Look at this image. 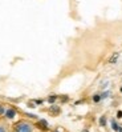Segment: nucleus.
Returning a JSON list of instances; mask_svg holds the SVG:
<instances>
[{
	"label": "nucleus",
	"instance_id": "f257e3e1",
	"mask_svg": "<svg viewBox=\"0 0 122 132\" xmlns=\"http://www.w3.org/2000/svg\"><path fill=\"white\" fill-rule=\"evenodd\" d=\"M13 129H15V132H33V126L29 121L21 120L15 124Z\"/></svg>",
	"mask_w": 122,
	"mask_h": 132
},
{
	"label": "nucleus",
	"instance_id": "4468645a",
	"mask_svg": "<svg viewBox=\"0 0 122 132\" xmlns=\"http://www.w3.org/2000/svg\"><path fill=\"white\" fill-rule=\"evenodd\" d=\"M25 116H28L30 119H37V115H35V113H25Z\"/></svg>",
	"mask_w": 122,
	"mask_h": 132
},
{
	"label": "nucleus",
	"instance_id": "a211bd4d",
	"mask_svg": "<svg viewBox=\"0 0 122 132\" xmlns=\"http://www.w3.org/2000/svg\"><path fill=\"white\" fill-rule=\"evenodd\" d=\"M117 119H122V111H118L117 112Z\"/></svg>",
	"mask_w": 122,
	"mask_h": 132
},
{
	"label": "nucleus",
	"instance_id": "2eb2a0df",
	"mask_svg": "<svg viewBox=\"0 0 122 132\" xmlns=\"http://www.w3.org/2000/svg\"><path fill=\"white\" fill-rule=\"evenodd\" d=\"M68 100H69V96H61V102H63V103L68 102Z\"/></svg>",
	"mask_w": 122,
	"mask_h": 132
},
{
	"label": "nucleus",
	"instance_id": "9b49d317",
	"mask_svg": "<svg viewBox=\"0 0 122 132\" xmlns=\"http://www.w3.org/2000/svg\"><path fill=\"white\" fill-rule=\"evenodd\" d=\"M32 102H33L36 105H40V104L44 103V100H43V99H35V100H32Z\"/></svg>",
	"mask_w": 122,
	"mask_h": 132
},
{
	"label": "nucleus",
	"instance_id": "f8f14e48",
	"mask_svg": "<svg viewBox=\"0 0 122 132\" xmlns=\"http://www.w3.org/2000/svg\"><path fill=\"white\" fill-rule=\"evenodd\" d=\"M108 85H109V81H108V80H104V81H101V88H102V89H105L106 87H108Z\"/></svg>",
	"mask_w": 122,
	"mask_h": 132
},
{
	"label": "nucleus",
	"instance_id": "39448f33",
	"mask_svg": "<svg viewBox=\"0 0 122 132\" xmlns=\"http://www.w3.org/2000/svg\"><path fill=\"white\" fill-rule=\"evenodd\" d=\"M58 97H60L58 95H56V94H52V95H49V96H48L47 102H48L49 104H55V103L57 102V99H58Z\"/></svg>",
	"mask_w": 122,
	"mask_h": 132
},
{
	"label": "nucleus",
	"instance_id": "ddd939ff",
	"mask_svg": "<svg viewBox=\"0 0 122 132\" xmlns=\"http://www.w3.org/2000/svg\"><path fill=\"white\" fill-rule=\"evenodd\" d=\"M5 111H7V108H5L4 105H0V115H4Z\"/></svg>",
	"mask_w": 122,
	"mask_h": 132
},
{
	"label": "nucleus",
	"instance_id": "f3484780",
	"mask_svg": "<svg viewBox=\"0 0 122 132\" xmlns=\"http://www.w3.org/2000/svg\"><path fill=\"white\" fill-rule=\"evenodd\" d=\"M0 132H7V128H5V126H0Z\"/></svg>",
	"mask_w": 122,
	"mask_h": 132
},
{
	"label": "nucleus",
	"instance_id": "5701e85b",
	"mask_svg": "<svg viewBox=\"0 0 122 132\" xmlns=\"http://www.w3.org/2000/svg\"><path fill=\"white\" fill-rule=\"evenodd\" d=\"M53 132H60V131H53Z\"/></svg>",
	"mask_w": 122,
	"mask_h": 132
},
{
	"label": "nucleus",
	"instance_id": "412c9836",
	"mask_svg": "<svg viewBox=\"0 0 122 132\" xmlns=\"http://www.w3.org/2000/svg\"><path fill=\"white\" fill-rule=\"evenodd\" d=\"M81 132H89V129H82Z\"/></svg>",
	"mask_w": 122,
	"mask_h": 132
},
{
	"label": "nucleus",
	"instance_id": "aec40b11",
	"mask_svg": "<svg viewBox=\"0 0 122 132\" xmlns=\"http://www.w3.org/2000/svg\"><path fill=\"white\" fill-rule=\"evenodd\" d=\"M118 132H122V127L119 126V128H118Z\"/></svg>",
	"mask_w": 122,
	"mask_h": 132
},
{
	"label": "nucleus",
	"instance_id": "dca6fc26",
	"mask_svg": "<svg viewBox=\"0 0 122 132\" xmlns=\"http://www.w3.org/2000/svg\"><path fill=\"white\" fill-rule=\"evenodd\" d=\"M28 107H29V108H36L37 105H36L33 102H29V103H28Z\"/></svg>",
	"mask_w": 122,
	"mask_h": 132
},
{
	"label": "nucleus",
	"instance_id": "4be33fe9",
	"mask_svg": "<svg viewBox=\"0 0 122 132\" xmlns=\"http://www.w3.org/2000/svg\"><path fill=\"white\" fill-rule=\"evenodd\" d=\"M119 91H121V92H122V87H121V88H119Z\"/></svg>",
	"mask_w": 122,
	"mask_h": 132
},
{
	"label": "nucleus",
	"instance_id": "20e7f679",
	"mask_svg": "<svg viewBox=\"0 0 122 132\" xmlns=\"http://www.w3.org/2000/svg\"><path fill=\"white\" fill-rule=\"evenodd\" d=\"M118 59H119V52H114L113 55L110 56V59H109V63L110 64H116L118 61Z\"/></svg>",
	"mask_w": 122,
	"mask_h": 132
},
{
	"label": "nucleus",
	"instance_id": "7ed1b4c3",
	"mask_svg": "<svg viewBox=\"0 0 122 132\" xmlns=\"http://www.w3.org/2000/svg\"><path fill=\"white\" fill-rule=\"evenodd\" d=\"M36 127L40 128L41 131H48V129H49V124H48V121L45 120V119H40L39 121H37Z\"/></svg>",
	"mask_w": 122,
	"mask_h": 132
},
{
	"label": "nucleus",
	"instance_id": "0eeeda50",
	"mask_svg": "<svg viewBox=\"0 0 122 132\" xmlns=\"http://www.w3.org/2000/svg\"><path fill=\"white\" fill-rule=\"evenodd\" d=\"M98 123H100L101 127H106V124H108V118L104 115V116H100V120H98Z\"/></svg>",
	"mask_w": 122,
	"mask_h": 132
},
{
	"label": "nucleus",
	"instance_id": "6ab92c4d",
	"mask_svg": "<svg viewBox=\"0 0 122 132\" xmlns=\"http://www.w3.org/2000/svg\"><path fill=\"white\" fill-rule=\"evenodd\" d=\"M82 102H84V100H77V102H76V103H74V105H78V104H81Z\"/></svg>",
	"mask_w": 122,
	"mask_h": 132
},
{
	"label": "nucleus",
	"instance_id": "f03ea898",
	"mask_svg": "<svg viewBox=\"0 0 122 132\" xmlns=\"http://www.w3.org/2000/svg\"><path fill=\"white\" fill-rule=\"evenodd\" d=\"M16 113H17V111L15 110V108H7V111H5V113H4V116L8 120H12V119H15L16 118Z\"/></svg>",
	"mask_w": 122,
	"mask_h": 132
},
{
	"label": "nucleus",
	"instance_id": "9d476101",
	"mask_svg": "<svg viewBox=\"0 0 122 132\" xmlns=\"http://www.w3.org/2000/svg\"><path fill=\"white\" fill-rule=\"evenodd\" d=\"M110 95H111V92H110V91H102V92H101V97H102V100L110 97Z\"/></svg>",
	"mask_w": 122,
	"mask_h": 132
},
{
	"label": "nucleus",
	"instance_id": "423d86ee",
	"mask_svg": "<svg viewBox=\"0 0 122 132\" xmlns=\"http://www.w3.org/2000/svg\"><path fill=\"white\" fill-rule=\"evenodd\" d=\"M49 112H50V113H53V115H58V113L61 112V110H60V107H58V105L52 104V105H50V108H49Z\"/></svg>",
	"mask_w": 122,
	"mask_h": 132
},
{
	"label": "nucleus",
	"instance_id": "1a4fd4ad",
	"mask_svg": "<svg viewBox=\"0 0 122 132\" xmlns=\"http://www.w3.org/2000/svg\"><path fill=\"white\" fill-rule=\"evenodd\" d=\"M91 100H93L94 103H100L101 100H102V97H101V94H94L93 96H91Z\"/></svg>",
	"mask_w": 122,
	"mask_h": 132
},
{
	"label": "nucleus",
	"instance_id": "6e6552de",
	"mask_svg": "<svg viewBox=\"0 0 122 132\" xmlns=\"http://www.w3.org/2000/svg\"><path fill=\"white\" fill-rule=\"evenodd\" d=\"M110 124H111V129H113V131H116V132H118L119 124L116 121V119H111V120H110Z\"/></svg>",
	"mask_w": 122,
	"mask_h": 132
}]
</instances>
